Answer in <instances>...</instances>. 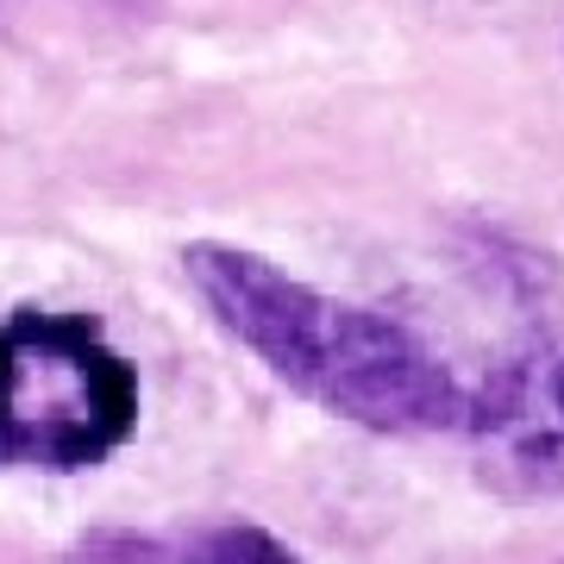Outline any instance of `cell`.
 Returning a JSON list of instances; mask_svg holds the SVG:
<instances>
[{
    "mask_svg": "<svg viewBox=\"0 0 564 564\" xmlns=\"http://www.w3.org/2000/svg\"><path fill=\"white\" fill-rule=\"evenodd\" d=\"M182 282L226 339L251 351L289 395L314 402L333 421L377 440H426L464 426L470 383L383 307L326 295L289 276L276 258L226 239L188 245Z\"/></svg>",
    "mask_w": 564,
    "mask_h": 564,
    "instance_id": "1",
    "label": "cell"
},
{
    "mask_svg": "<svg viewBox=\"0 0 564 564\" xmlns=\"http://www.w3.org/2000/svg\"><path fill=\"white\" fill-rule=\"evenodd\" d=\"M464 440L484 489L502 502H558L564 496V339H540L489 364L470 389Z\"/></svg>",
    "mask_w": 564,
    "mask_h": 564,
    "instance_id": "3",
    "label": "cell"
},
{
    "mask_svg": "<svg viewBox=\"0 0 564 564\" xmlns=\"http://www.w3.org/2000/svg\"><path fill=\"white\" fill-rule=\"evenodd\" d=\"M558 564H564V558H558Z\"/></svg>",
    "mask_w": 564,
    "mask_h": 564,
    "instance_id": "5",
    "label": "cell"
},
{
    "mask_svg": "<svg viewBox=\"0 0 564 564\" xmlns=\"http://www.w3.org/2000/svg\"><path fill=\"white\" fill-rule=\"evenodd\" d=\"M63 564H307L295 545L258 521H202V527H95Z\"/></svg>",
    "mask_w": 564,
    "mask_h": 564,
    "instance_id": "4",
    "label": "cell"
},
{
    "mask_svg": "<svg viewBox=\"0 0 564 564\" xmlns=\"http://www.w3.org/2000/svg\"><path fill=\"white\" fill-rule=\"evenodd\" d=\"M139 364L101 314L13 307L0 321V470H95L139 433Z\"/></svg>",
    "mask_w": 564,
    "mask_h": 564,
    "instance_id": "2",
    "label": "cell"
}]
</instances>
